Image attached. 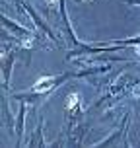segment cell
Wrapping results in <instances>:
<instances>
[{"label":"cell","mask_w":140,"mask_h":148,"mask_svg":"<svg viewBox=\"0 0 140 148\" xmlns=\"http://www.w3.org/2000/svg\"><path fill=\"white\" fill-rule=\"evenodd\" d=\"M16 2H18L20 6H23V10H25V12H27V14L31 16V20L35 22V25H37V27H39V29H41V31H45V33H47V37H49L51 41H55V43H57V45H60L59 41H57V37H55V31H53L51 27H49V25L45 23V20H43V18H41V16H39V14H37L35 10H33V6H31V4H27L25 0H16Z\"/></svg>","instance_id":"3957f363"},{"label":"cell","mask_w":140,"mask_h":148,"mask_svg":"<svg viewBox=\"0 0 140 148\" xmlns=\"http://www.w3.org/2000/svg\"><path fill=\"white\" fill-rule=\"evenodd\" d=\"M2 25H4L6 29H10L12 33H14L16 39H20V41H23V43H27V41H33V39H35V33H33V31H29L27 27H22V25H18V23H14L10 18H6L4 14H2Z\"/></svg>","instance_id":"277c9868"},{"label":"cell","mask_w":140,"mask_h":148,"mask_svg":"<svg viewBox=\"0 0 140 148\" xmlns=\"http://www.w3.org/2000/svg\"><path fill=\"white\" fill-rule=\"evenodd\" d=\"M20 53L12 51V53H4L2 57V76H4V90H8V84H10V72H12V64H14L16 57Z\"/></svg>","instance_id":"5b68a950"},{"label":"cell","mask_w":140,"mask_h":148,"mask_svg":"<svg viewBox=\"0 0 140 148\" xmlns=\"http://www.w3.org/2000/svg\"><path fill=\"white\" fill-rule=\"evenodd\" d=\"M78 76V72H62V74H55V76H45V78H39V80L31 86L27 92H18V94H12V97L20 99V101H29V103H37L41 99H47L55 90L62 86L66 80Z\"/></svg>","instance_id":"6da1fadb"},{"label":"cell","mask_w":140,"mask_h":148,"mask_svg":"<svg viewBox=\"0 0 140 148\" xmlns=\"http://www.w3.org/2000/svg\"><path fill=\"white\" fill-rule=\"evenodd\" d=\"M25 101H22L20 111H18V119H16V136H18V144H22V136H23V123H25Z\"/></svg>","instance_id":"8992f818"},{"label":"cell","mask_w":140,"mask_h":148,"mask_svg":"<svg viewBox=\"0 0 140 148\" xmlns=\"http://www.w3.org/2000/svg\"><path fill=\"white\" fill-rule=\"evenodd\" d=\"M109 43H115L119 47H140V35L130 37V39H113Z\"/></svg>","instance_id":"52a82bcc"},{"label":"cell","mask_w":140,"mask_h":148,"mask_svg":"<svg viewBox=\"0 0 140 148\" xmlns=\"http://www.w3.org/2000/svg\"><path fill=\"white\" fill-rule=\"evenodd\" d=\"M60 2V18H62V31H64V35H66V39L70 41V45H72V49L68 51L66 59H74V57H80V55H96V53H117L119 45H115V47H107V45H101V43H82L78 37L74 35L72 31V25H70V20H68V14H66V8H64V0H59Z\"/></svg>","instance_id":"7a4b0ae2"}]
</instances>
